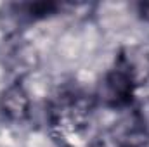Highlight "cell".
<instances>
[{
    "label": "cell",
    "instance_id": "6da1fadb",
    "mask_svg": "<svg viewBox=\"0 0 149 147\" xmlns=\"http://www.w3.org/2000/svg\"><path fill=\"white\" fill-rule=\"evenodd\" d=\"M139 78L130 68L127 57L123 52L118 55V61L109 73L104 76L101 88H99V97L106 106L111 107H121L130 102L134 88L139 85Z\"/></svg>",
    "mask_w": 149,
    "mask_h": 147
},
{
    "label": "cell",
    "instance_id": "7a4b0ae2",
    "mask_svg": "<svg viewBox=\"0 0 149 147\" xmlns=\"http://www.w3.org/2000/svg\"><path fill=\"white\" fill-rule=\"evenodd\" d=\"M0 109L3 116L14 121H21L30 112V97L24 90V87L16 81L10 87L5 88V92L0 97Z\"/></svg>",
    "mask_w": 149,
    "mask_h": 147
}]
</instances>
